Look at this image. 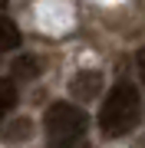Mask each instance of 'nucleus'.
Instances as JSON below:
<instances>
[{
  "instance_id": "8",
  "label": "nucleus",
  "mask_w": 145,
  "mask_h": 148,
  "mask_svg": "<svg viewBox=\"0 0 145 148\" xmlns=\"http://www.w3.org/2000/svg\"><path fill=\"white\" fill-rule=\"evenodd\" d=\"M135 69H139V76H142V82H145V49L135 56Z\"/></svg>"
},
{
  "instance_id": "7",
  "label": "nucleus",
  "mask_w": 145,
  "mask_h": 148,
  "mask_svg": "<svg viewBox=\"0 0 145 148\" xmlns=\"http://www.w3.org/2000/svg\"><path fill=\"white\" fill-rule=\"evenodd\" d=\"M27 128H30V122H16V125L10 128V135H7V138H13V142H20V138H27V135H23Z\"/></svg>"
},
{
  "instance_id": "6",
  "label": "nucleus",
  "mask_w": 145,
  "mask_h": 148,
  "mask_svg": "<svg viewBox=\"0 0 145 148\" xmlns=\"http://www.w3.org/2000/svg\"><path fill=\"white\" fill-rule=\"evenodd\" d=\"M13 106H16V89L10 82H0V125H3V119L10 115Z\"/></svg>"
},
{
  "instance_id": "1",
  "label": "nucleus",
  "mask_w": 145,
  "mask_h": 148,
  "mask_svg": "<svg viewBox=\"0 0 145 148\" xmlns=\"http://www.w3.org/2000/svg\"><path fill=\"white\" fill-rule=\"evenodd\" d=\"M139 119H142V95H139V89H135L132 82H119L115 89L106 95V102H102V109H99L102 135L119 138V135L132 132Z\"/></svg>"
},
{
  "instance_id": "3",
  "label": "nucleus",
  "mask_w": 145,
  "mask_h": 148,
  "mask_svg": "<svg viewBox=\"0 0 145 148\" xmlns=\"http://www.w3.org/2000/svg\"><path fill=\"white\" fill-rule=\"evenodd\" d=\"M69 92L79 102L96 99V95L102 92V73H96V69H82V73H76V79L69 82Z\"/></svg>"
},
{
  "instance_id": "4",
  "label": "nucleus",
  "mask_w": 145,
  "mask_h": 148,
  "mask_svg": "<svg viewBox=\"0 0 145 148\" xmlns=\"http://www.w3.org/2000/svg\"><path fill=\"white\" fill-rule=\"evenodd\" d=\"M40 73H43V63H40L36 56H16L13 63H10V76H13V79H20V82L36 79Z\"/></svg>"
},
{
  "instance_id": "5",
  "label": "nucleus",
  "mask_w": 145,
  "mask_h": 148,
  "mask_svg": "<svg viewBox=\"0 0 145 148\" xmlns=\"http://www.w3.org/2000/svg\"><path fill=\"white\" fill-rule=\"evenodd\" d=\"M20 43H23V36H20V30H16V23L7 20V16H0V53H10Z\"/></svg>"
},
{
  "instance_id": "2",
  "label": "nucleus",
  "mask_w": 145,
  "mask_h": 148,
  "mask_svg": "<svg viewBox=\"0 0 145 148\" xmlns=\"http://www.w3.org/2000/svg\"><path fill=\"white\" fill-rule=\"evenodd\" d=\"M43 128H46L49 148H79L82 138H86L89 119L73 102H53L43 115Z\"/></svg>"
}]
</instances>
